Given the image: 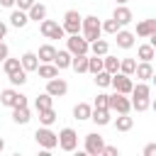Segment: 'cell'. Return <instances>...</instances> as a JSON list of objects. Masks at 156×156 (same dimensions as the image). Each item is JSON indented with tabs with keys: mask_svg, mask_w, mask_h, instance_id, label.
I'll return each mask as SVG.
<instances>
[{
	"mask_svg": "<svg viewBox=\"0 0 156 156\" xmlns=\"http://www.w3.org/2000/svg\"><path fill=\"white\" fill-rule=\"evenodd\" d=\"M80 34H83V39H88V41H95V39L102 34V29H100V20H98L95 15H88V17H83V20H80Z\"/></svg>",
	"mask_w": 156,
	"mask_h": 156,
	"instance_id": "1",
	"label": "cell"
},
{
	"mask_svg": "<svg viewBox=\"0 0 156 156\" xmlns=\"http://www.w3.org/2000/svg\"><path fill=\"white\" fill-rule=\"evenodd\" d=\"M107 110L117 112V115H127L132 110V100L122 93H112V95H107Z\"/></svg>",
	"mask_w": 156,
	"mask_h": 156,
	"instance_id": "2",
	"label": "cell"
},
{
	"mask_svg": "<svg viewBox=\"0 0 156 156\" xmlns=\"http://www.w3.org/2000/svg\"><path fill=\"white\" fill-rule=\"evenodd\" d=\"M34 139H37V144H39L44 151H51V149H56V144H58V136H56L49 127H44V124L34 132Z\"/></svg>",
	"mask_w": 156,
	"mask_h": 156,
	"instance_id": "3",
	"label": "cell"
},
{
	"mask_svg": "<svg viewBox=\"0 0 156 156\" xmlns=\"http://www.w3.org/2000/svg\"><path fill=\"white\" fill-rule=\"evenodd\" d=\"M56 136H58V144H56V146H58L61 151H76V149H78V134H76V129L63 127Z\"/></svg>",
	"mask_w": 156,
	"mask_h": 156,
	"instance_id": "4",
	"label": "cell"
},
{
	"mask_svg": "<svg viewBox=\"0 0 156 156\" xmlns=\"http://www.w3.org/2000/svg\"><path fill=\"white\" fill-rule=\"evenodd\" d=\"M0 105H5V107H17V105H27V95H22L20 90H15V88H5L2 93H0Z\"/></svg>",
	"mask_w": 156,
	"mask_h": 156,
	"instance_id": "5",
	"label": "cell"
},
{
	"mask_svg": "<svg viewBox=\"0 0 156 156\" xmlns=\"http://www.w3.org/2000/svg\"><path fill=\"white\" fill-rule=\"evenodd\" d=\"M80 20H83V15L78 10H68L63 15V22H61L63 32L66 34H80Z\"/></svg>",
	"mask_w": 156,
	"mask_h": 156,
	"instance_id": "6",
	"label": "cell"
},
{
	"mask_svg": "<svg viewBox=\"0 0 156 156\" xmlns=\"http://www.w3.org/2000/svg\"><path fill=\"white\" fill-rule=\"evenodd\" d=\"M39 32H41L46 39H63V37H66L63 27H61L56 20H41V22H39Z\"/></svg>",
	"mask_w": 156,
	"mask_h": 156,
	"instance_id": "7",
	"label": "cell"
},
{
	"mask_svg": "<svg viewBox=\"0 0 156 156\" xmlns=\"http://www.w3.org/2000/svg\"><path fill=\"white\" fill-rule=\"evenodd\" d=\"M66 49H68L73 56H76V54H88L90 41L83 39V34H68V39H66Z\"/></svg>",
	"mask_w": 156,
	"mask_h": 156,
	"instance_id": "8",
	"label": "cell"
},
{
	"mask_svg": "<svg viewBox=\"0 0 156 156\" xmlns=\"http://www.w3.org/2000/svg\"><path fill=\"white\" fill-rule=\"evenodd\" d=\"M110 85L115 88V93H122V95H129L132 93V76H124V73H112V78H110Z\"/></svg>",
	"mask_w": 156,
	"mask_h": 156,
	"instance_id": "9",
	"label": "cell"
},
{
	"mask_svg": "<svg viewBox=\"0 0 156 156\" xmlns=\"http://www.w3.org/2000/svg\"><path fill=\"white\" fill-rule=\"evenodd\" d=\"M102 146H105V139H102L98 132H90V134H85V144H83L85 154H90V156H100Z\"/></svg>",
	"mask_w": 156,
	"mask_h": 156,
	"instance_id": "10",
	"label": "cell"
},
{
	"mask_svg": "<svg viewBox=\"0 0 156 156\" xmlns=\"http://www.w3.org/2000/svg\"><path fill=\"white\" fill-rule=\"evenodd\" d=\"M46 93L51 95V98H63L66 93H68V83L63 80V78H49L46 80Z\"/></svg>",
	"mask_w": 156,
	"mask_h": 156,
	"instance_id": "11",
	"label": "cell"
},
{
	"mask_svg": "<svg viewBox=\"0 0 156 156\" xmlns=\"http://www.w3.org/2000/svg\"><path fill=\"white\" fill-rule=\"evenodd\" d=\"M112 20H115L119 27H127V24L134 20V15H132V10H129L127 5H117L115 12H112Z\"/></svg>",
	"mask_w": 156,
	"mask_h": 156,
	"instance_id": "12",
	"label": "cell"
},
{
	"mask_svg": "<svg viewBox=\"0 0 156 156\" xmlns=\"http://www.w3.org/2000/svg\"><path fill=\"white\" fill-rule=\"evenodd\" d=\"M115 39H117V46H119V49H132L136 37H134V32H129V29H122V27H119V29L115 32Z\"/></svg>",
	"mask_w": 156,
	"mask_h": 156,
	"instance_id": "13",
	"label": "cell"
},
{
	"mask_svg": "<svg viewBox=\"0 0 156 156\" xmlns=\"http://www.w3.org/2000/svg\"><path fill=\"white\" fill-rule=\"evenodd\" d=\"M90 119H93L98 127H105V124H110V122H112V112H110L107 107H93Z\"/></svg>",
	"mask_w": 156,
	"mask_h": 156,
	"instance_id": "14",
	"label": "cell"
},
{
	"mask_svg": "<svg viewBox=\"0 0 156 156\" xmlns=\"http://www.w3.org/2000/svg\"><path fill=\"white\" fill-rule=\"evenodd\" d=\"M134 76L139 78V80H151L154 78V66H151V61H139L136 66H134Z\"/></svg>",
	"mask_w": 156,
	"mask_h": 156,
	"instance_id": "15",
	"label": "cell"
},
{
	"mask_svg": "<svg viewBox=\"0 0 156 156\" xmlns=\"http://www.w3.org/2000/svg\"><path fill=\"white\" fill-rule=\"evenodd\" d=\"M71 56H73V54H71L68 49H56V56H54V61H51V63H54L58 71L71 68Z\"/></svg>",
	"mask_w": 156,
	"mask_h": 156,
	"instance_id": "16",
	"label": "cell"
},
{
	"mask_svg": "<svg viewBox=\"0 0 156 156\" xmlns=\"http://www.w3.org/2000/svg\"><path fill=\"white\" fill-rule=\"evenodd\" d=\"M46 5L44 2H34L29 10H27V17H29V22H41V20H46Z\"/></svg>",
	"mask_w": 156,
	"mask_h": 156,
	"instance_id": "17",
	"label": "cell"
},
{
	"mask_svg": "<svg viewBox=\"0 0 156 156\" xmlns=\"http://www.w3.org/2000/svg\"><path fill=\"white\" fill-rule=\"evenodd\" d=\"M10 24H12L15 29H22V27H27V24H29V17H27V12H24V10H20V7H15V10L10 12Z\"/></svg>",
	"mask_w": 156,
	"mask_h": 156,
	"instance_id": "18",
	"label": "cell"
},
{
	"mask_svg": "<svg viewBox=\"0 0 156 156\" xmlns=\"http://www.w3.org/2000/svg\"><path fill=\"white\" fill-rule=\"evenodd\" d=\"M151 34H156V20H141V22L136 24V34H134V37L146 39V37H151Z\"/></svg>",
	"mask_w": 156,
	"mask_h": 156,
	"instance_id": "19",
	"label": "cell"
},
{
	"mask_svg": "<svg viewBox=\"0 0 156 156\" xmlns=\"http://www.w3.org/2000/svg\"><path fill=\"white\" fill-rule=\"evenodd\" d=\"M20 66H22L27 73L37 71V66H39V58H37V54H34V51H24V54L20 56Z\"/></svg>",
	"mask_w": 156,
	"mask_h": 156,
	"instance_id": "20",
	"label": "cell"
},
{
	"mask_svg": "<svg viewBox=\"0 0 156 156\" xmlns=\"http://www.w3.org/2000/svg\"><path fill=\"white\" fill-rule=\"evenodd\" d=\"M29 119H32V112H29L27 105H17V107H12V122H15V124H27Z\"/></svg>",
	"mask_w": 156,
	"mask_h": 156,
	"instance_id": "21",
	"label": "cell"
},
{
	"mask_svg": "<svg viewBox=\"0 0 156 156\" xmlns=\"http://www.w3.org/2000/svg\"><path fill=\"white\" fill-rule=\"evenodd\" d=\"M71 68L76 73H88V54H76L71 56Z\"/></svg>",
	"mask_w": 156,
	"mask_h": 156,
	"instance_id": "22",
	"label": "cell"
},
{
	"mask_svg": "<svg viewBox=\"0 0 156 156\" xmlns=\"http://www.w3.org/2000/svg\"><path fill=\"white\" fill-rule=\"evenodd\" d=\"M54 56H56V49H54L51 44H41V46H39V54H37L39 63H51Z\"/></svg>",
	"mask_w": 156,
	"mask_h": 156,
	"instance_id": "23",
	"label": "cell"
},
{
	"mask_svg": "<svg viewBox=\"0 0 156 156\" xmlns=\"http://www.w3.org/2000/svg\"><path fill=\"white\" fill-rule=\"evenodd\" d=\"M90 112H93V105H88V102H78V105L73 107V117H76L78 122L90 119Z\"/></svg>",
	"mask_w": 156,
	"mask_h": 156,
	"instance_id": "24",
	"label": "cell"
},
{
	"mask_svg": "<svg viewBox=\"0 0 156 156\" xmlns=\"http://www.w3.org/2000/svg\"><path fill=\"white\" fill-rule=\"evenodd\" d=\"M110 51V44L105 41V39H95V41H90V49H88V54H95V56H105Z\"/></svg>",
	"mask_w": 156,
	"mask_h": 156,
	"instance_id": "25",
	"label": "cell"
},
{
	"mask_svg": "<svg viewBox=\"0 0 156 156\" xmlns=\"http://www.w3.org/2000/svg\"><path fill=\"white\" fill-rule=\"evenodd\" d=\"M37 73H39V78L49 80V78H56V76H58V68H56L54 63H39V66H37Z\"/></svg>",
	"mask_w": 156,
	"mask_h": 156,
	"instance_id": "26",
	"label": "cell"
},
{
	"mask_svg": "<svg viewBox=\"0 0 156 156\" xmlns=\"http://www.w3.org/2000/svg\"><path fill=\"white\" fill-rule=\"evenodd\" d=\"M134 127V117H129V112L127 115H117V119H115V129L117 132H129Z\"/></svg>",
	"mask_w": 156,
	"mask_h": 156,
	"instance_id": "27",
	"label": "cell"
},
{
	"mask_svg": "<svg viewBox=\"0 0 156 156\" xmlns=\"http://www.w3.org/2000/svg\"><path fill=\"white\" fill-rule=\"evenodd\" d=\"M136 56H139V61H151V58L156 56V46H151V44H139V46H136Z\"/></svg>",
	"mask_w": 156,
	"mask_h": 156,
	"instance_id": "28",
	"label": "cell"
},
{
	"mask_svg": "<svg viewBox=\"0 0 156 156\" xmlns=\"http://www.w3.org/2000/svg\"><path fill=\"white\" fill-rule=\"evenodd\" d=\"M129 95L132 98H151V88H149L146 80H139L136 85H132V93Z\"/></svg>",
	"mask_w": 156,
	"mask_h": 156,
	"instance_id": "29",
	"label": "cell"
},
{
	"mask_svg": "<svg viewBox=\"0 0 156 156\" xmlns=\"http://www.w3.org/2000/svg\"><path fill=\"white\" fill-rule=\"evenodd\" d=\"M102 68L107 71V73H117L119 71V58L117 56H110V51L102 56Z\"/></svg>",
	"mask_w": 156,
	"mask_h": 156,
	"instance_id": "30",
	"label": "cell"
},
{
	"mask_svg": "<svg viewBox=\"0 0 156 156\" xmlns=\"http://www.w3.org/2000/svg\"><path fill=\"white\" fill-rule=\"evenodd\" d=\"M34 107H37V112L39 110H46V107H54V98L44 90L41 95H37V100H34Z\"/></svg>",
	"mask_w": 156,
	"mask_h": 156,
	"instance_id": "31",
	"label": "cell"
},
{
	"mask_svg": "<svg viewBox=\"0 0 156 156\" xmlns=\"http://www.w3.org/2000/svg\"><path fill=\"white\" fill-rule=\"evenodd\" d=\"M39 122H41L44 127H51V124L56 122V110H54V107H46V110H39Z\"/></svg>",
	"mask_w": 156,
	"mask_h": 156,
	"instance_id": "32",
	"label": "cell"
},
{
	"mask_svg": "<svg viewBox=\"0 0 156 156\" xmlns=\"http://www.w3.org/2000/svg\"><path fill=\"white\" fill-rule=\"evenodd\" d=\"M102 71V56H95V54H88V73H98Z\"/></svg>",
	"mask_w": 156,
	"mask_h": 156,
	"instance_id": "33",
	"label": "cell"
},
{
	"mask_svg": "<svg viewBox=\"0 0 156 156\" xmlns=\"http://www.w3.org/2000/svg\"><path fill=\"white\" fill-rule=\"evenodd\" d=\"M7 78H10L12 85H24V83H27V71H24V68H17V71L7 73Z\"/></svg>",
	"mask_w": 156,
	"mask_h": 156,
	"instance_id": "34",
	"label": "cell"
},
{
	"mask_svg": "<svg viewBox=\"0 0 156 156\" xmlns=\"http://www.w3.org/2000/svg\"><path fill=\"white\" fill-rule=\"evenodd\" d=\"M149 107H151V98H132V110L146 112Z\"/></svg>",
	"mask_w": 156,
	"mask_h": 156,
	"instance_id": "35",
	"label": "cell"
},
{
	"mask_svg": "<svg viewBox=\"0 0 156 156\" xmlns=\"http://www.w3.org/2000/svg\"><path fill=\"white\" fill-rule=\"evenodd\" d=\"M134 66H136L134 58H119V73H124V76H134Z\"/></svg>",
	"mask_w": 156,
	"mask_h": 156,
	"instance_id": "36",
	"label": "cell"
},
{
	"mask_svg": "<svg viewBox=\"0 0 156 156\" xmlns=\"http://www.w3.org/2000/svg\"><path fill=\"white\" fill-rule=\"evenodd\" d=\"M110 78H112V73H107V71L102 68V71L95 73V85H98V88H110Z\"/></svg>",
	"mask_w": 156,
	"mask_h": 156,
	"instance_id": "37",
	"label": "cell"
},
{
	"mask_svg": "<svg viewBox=\"0 0 156 156\" xmlns=\"http://www.w3.org/2000/svg\"><path fill=\"white\" fill-rule=\"evenodd\" d=\"M100 29H102L105 34H115V32L119 29V24H117V22L110 17V20H105V22H100Z\"/></svg>",
	"mask_w": 156,
	"mask_h": 156,
	"instance_id": "38",
	"label": "cell"
},
{
	"mask_svg": "<svg viewBox=\"0 0 156 156\" xmlns=\"http://www.w3.org/2000/svg\"><path fill=\"white\" fill-rule=\"evenodd\" d=\"M2 68H5V73H12V71H17V68H22V66H20V58H10V56H7V58L2 61Z\"/></svg>",
	"mask_w": 156,
	"mask_h": 156,
	"instance_id": "39",
	"label": "cell"
},
{
	"mask_svg": "<svg viewBox=\"0 0 156 156\" xmlns=\"http://www.w3.org/2000/svg\"><path fill=\"white\" fill-rule=\"evenodd\" d=\"M93 107H107V93H98V98H95Z\"/></svg>",
	"mask_w": 156,
	"mask_h": 156,
	"instance_id": "40",
	"label": "cell"
},
{
	"mask_svg": "<svg viewBox=\"0 0 156 156\" xmlns=\"http://www.w3.org/2000/svg\"><path fill=\"white\" fill-rule=\"evenodd\" d=\"M100 156H119V149L117 146H102V151H100Z\"/></svg>",
	"mask_w": 156,
	"mask_h": 156,
	"instance_id": "41",
	"label": "cell"
},
{
	"mask_svg": "<svg viewBox=\"0 0 156 156\" xmlns=\"http://www.w3.org/2000/svg\"><path fill=\"white\" fill-rule=\"evenodd\" d=\"M34 2H37V0H15V5H17L20 10H24V12H27V10H29Z\"/></svg>",
	"mask_w": 156,
	"mask_h": 156,
	"instance_id": "42",
	"label": "cell"
},
{
	"mask_svg": "<svg viewBox=\"0 0 156 156\" xmlns=\"http://www.w3.org/2000/svg\"><path fill=\"white\" fill-rule=\"evenodd\" d=\"M7 56H10V46H7L5 41H0V63H2Z\"/></svg>",
	"mask_w": 156,
	"mask_h": 156,
	"instance_id": "43",
	"label": "cell"
},
{
	"mask_svg": "<svg viewBox=\"0 0 156 156\" xmlns=\"http://www.w3.org/2000/svg\"><path fill=\"white\" fill-rule=\"evenodd\" d=\"M156 154V144H146L144 146V156H154Z\"/></svg>",
	"mask_w": 156,
	"mask_h": 156,
	"instance_id": "44",
	"label": "cell"
},
{
	"mask_svg": "<svg viewBox=\"0 0 156 156\" xmlns=\"http://www.w3.org/2000/svg\"><path fill=\"white\" fill-rule=\"evenodd\" d=\"M5 34H7V24H5L2 20H0V41L5 39Z\"/></svg>",
	"mask_w": 156,
	"mask_h": 156,
	"instance_id": "45",
	"label": "cell"
},
{
	"mask_svg": "<svg viewBox=\"0 0 156 156\" xmlns=\"http://www.w3.org/2000/svg\"><path fill=\"white\" fill-rule=\"evenodd\" d=\"M0 7H15V0H0Z\"/></svg>",
	"mask_w": 156,
	"mask_h": 156,
	"instance_id": "46",
	"label": "cell"
},
{
	"mask_svg": "<svg viewBox=\"0 0 156 156\" xmlns=\"http://www.w3.org/2000/svg\"><path fill=\"white\" fill-rule=\"evenodd\" d=\"M2 151H5V139L0 136V154H2Z\"/></svg>",
	"mask_w": 156,
	"mask_h": 156,
	"instance_id": "47",
	"label": "cell"
},
{
	"mask_svg": "<svg viewBox=\"0 0 156 156\" xmlns=\"http://www.w3.org/2000/svg\"><path fill=\"white\" fill-rule=\"evenodd\" d=\"M127 2H129V0H117V5H127Z\"/></svg>",
	"mask_w": 156,
	"mask_h": 156,
	"instance_id": "48",
	"label": "cell"
}]
</instances>
